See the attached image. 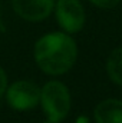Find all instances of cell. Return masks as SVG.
I'll use <instances>...</instances> for the list:
<instances>
[{
    "mask_svg": "<svg viewBox=\"0 0 122 123\" xmlns=\"http://www.w3.org/2000/svg\"><path fill=\"white\" fill-rule=\"evenodd\" d=\"M76 43L70 36L62 31L42 36L34 46V59L37 66L52 76H59L70 70L76 62Z\"/></svg>",
    "mask_w": 122,
    "mask_h": 123,
    "instance_id": "cell-1",
    "label": "cell"
},
{
    "mask_svg": "<svg viewBox=\"0 0 122 123\" xmlns=\"http://www.w3.org/2000/svg\"><path fill=\"white\" fill-rule=\"evenodd\" d=\"M47 119L61 123L70 110V94L68 87L56 80L47 82L40 89V100Z\"/></svg>",
    "mask_w": 122,
    "mask_h": 123,
    "instance_id": "cell-2",
    "label": "cell"
},
{
    "mask_svg": "<svg viewBox=\"0 0 122 123\" xmlns=\"http://www.w3.org/2000/svg\"><path fill=\"white\" fill-rule=\"evenodd\" d=\"M6 99L9 106L14 110H30L40 100V89L30 80H17L9 86Z\"/></svg>",
    "mask_w": 122,
    "mask_h": 123,
    "instance_id": "cell-3",
    "label": "cell"
},
{
    "mask_svg": "<svg viewBox=\"0 0 122 123\" xmlns=\"http://www.w3.org/2000/svg\"><path fill=\"white\" fill-rule=\"evenodd\" d=\"M56 20L66 33H78L85 25V10L79 0H58Z\"/></svg>",
    "mask_w": 122,
    "mask_h": 123,
    "instance_id": "cell-4",
    "label": "cell"
},
{
    "mask_svg": "<svg viewBox=\"0 0 122 123\" xmlns=\"http://www.w3.org/2000/svg\"><path fill=\"white\" fill-rule=\"evenodd\" d=\"M13 10L25 20L40 22L45 20L53 10V0H12Z\"/></svg>",
    "mask_w": 122,
    "mask_h": 123,
    "instance_id": "cell-5",
    "label": "cell"
},
{
    "mask_svg": "<svg viewBox=\"0 0 122 123\" xmlns=\"http://www.w3.org/2000/svg\"><path fill=\"white\" fill-rule=\"evenodd\" d=\"M96 123H122V100H102L93 112Z\"/></svg>",
    "mask_w": 122,
    "mask_h": 123,
    "instance_id": "cell-6",
    "label": "cell"
},
{
    "mask_svg": "<svg viewBox=\"0 0 122 123\" xmlns=\"http://www.w3.org/2000/svg\"><path fill=\"white\" fill-rule=\"evenodd\" d=\"M106 72L115 85L122 86V47L112 50L106 62Z\"/></svg>",
    "mask_w": 122,
    "mask_h": 123,
    "instance_id": "cell-7",
    "label": "cell"
},
{
    "mask_svg": "<svg viewBox=\"0 0 122 123\" xmlns=\"http://www.w3.org/2000/svg\"><path fill=\"white\" fill-rule=\"evenodd\" d=\"M89 1L101 9H112L115 6H118L121 0H89Z\"/></svg>",
    "mask_w": 122,
    "mask_h": 123,
    "instance_id": "cell-8",
    "label": "cell"
},
{
    "mask_svg": "<svg viewBox=\"0 0 122 123\" xmlns=\"http://www.w3.org/2000/svg\"><path fill=\"white\" fill-rule=\"evenodd\" d=\"M6 86H7V77H6L4 70L0 67V96L6 92Z\"/></svg>",
    "mask_w": 122,
    "mask_h": 123,
    "instance_id": "cell-9",
    "label": "cell"
},
{
    "mask_svg": "<svg viewBox=\"0 0 122 123\" xmlns=\"http://www.w3.org/2000/svg\"><path fill=\"white\" fill-rule=\"evenodd\" d=\"M43 123H59V122H55V120H52V119H46Z\"/></svg>",
    "mask_w": 122,
    "mask_h": 123,
    "instance_id": "cell-10",
    "label": "cell"
}]
</instances>
